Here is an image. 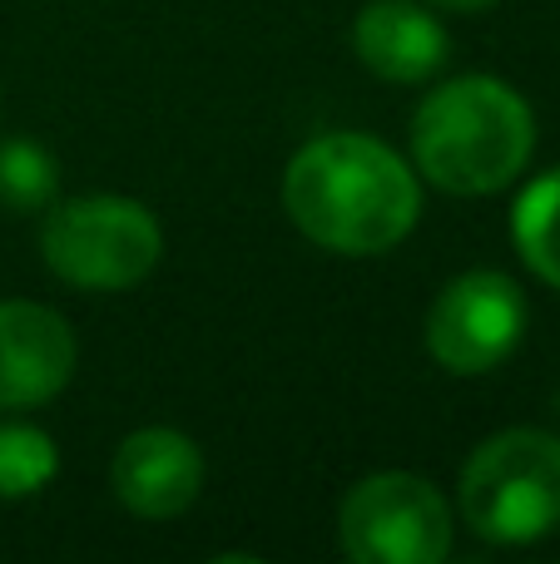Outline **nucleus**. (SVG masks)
<instances>
[{
	"label": "nucleus",
	"mask_w": 560,
	"mask_h": 564,
	"mask_svg": "<svg viewBox=\"0 0 560 564\" xmlns=\"http://www.w3.org/2000/svg\"><path fill=\"white\" fill-rule=\"evenodd\" d=\"M283 208L308 243L337 258H383L422 218V178L387 139L333 129L288 159Z\"/></svg>",
	"instance_id": "obj_1"
},
{
	"label": "nucleus",
	"mask_w": 560,
	"mask_h": 564,
	"mask_svg": "<svg viewBox=\"0 0 560 564\" xmlns=\"http://www.w3.org/2000/svg\"><path fill=\"white\" fill-rule=\"evenodd\" d=\"M536 149V115L506 79L462 75L417 105L412 169L452 198L502 194Z\"/></svg>",
	"instance_id": "obj_2"
},
{
	"label": "nucleus",
	"mask_w": 560,
	"mask_h": 564,
	"mask_svg": "<svg viewBox=\"0 0 560 564\" xmlns=\"http://www.w3.org/2000/svg\"><path fill=\"white\" fill-rule=\"evenodd\" d=\"M456 506L472 535L492 545H536L560 525V436L511 426L466 456Z\"/></svg>",
	"instance_id": "obj_3"
},
{
	"label": "nucleus",
	"mask_w": 560,
	"mask_h": 564,
	"mask_svg": "<svg viewBox=\"0 0 560 564\" xmlns=\"http://www.w3.org/2000/svg\"><path fill=\"white\" fill-rule=\"evenodd\" d=\"M40 258L79 292H125L159 268L164 228L139 198L125 194L55 198L40 224Z\"/></svg>",
	"instance_id": "obj_4"
},
{
	"label": "nucleus",
	"mask_w": 560,
	"mask_h": 564,
	"mask_svg": "<svg viewBox=\"0 0 560 564\" xmlns=\"http://www.w3.org/2000/svg\"><path fill=\"white\" fill-rule=\"evenodd\" d=\"M452 506L427 476L377 470L337 510V540L353 564H442L452 555Z\"/></svg>",
	"instance_id": "obj_5"
},
{
	"label": "nucleus",
	"mask_w": 560,
	"mask_h": 564,
	"mask_svg": "<svg viewBox=\"0 0 560 564\" xmlns=\"http://www.w3.org/2000/svg\"><path fill=\"white\" fill-rule=\"evenodd\" d=\"M422 337L427 357L452 377L496 371L526 337V292L511 273L472 268L432 297Z\"/></svg>",
	"instance_id": "obj_6"
},
{
	"label": "nucleus",
	"mask_w": 560,
	"mask_h": 564,
	"mask_svg": "<svg viewBox=\"0 0 560 564\" xmlns=\"http://www.w3.org/2000/svg\"><path fill=\"white\" fill-rule=\"evenodd\" d=\"M79 341L55 307L0 297V416L35 411L69 387Z\"/></svg>",
	"instance_id": "obj_7"
},
{
	"label": "nucleus",
	"mask_w": 560,
	"mask_h": 564,
	"mask_svg": "<svg viewBox=\"0 0 560 564\" xmlns=\"http://www.w3.org/2000/svg\"><path fill=\"white\" fill-rule=\"evenodd\" d=\"M109 490L139 520H174L204 490V451L174 426H144L119 441Z\"/></svg>",
	"instance_id": "obj_8"
},
{
	"label": "nucleus",
	"mask_w": 560,
	"mask_h": 564,
	"mask_svg": "<svg viewBox=\"0 0 560 564\" xmlns=\"http://www.w3.org/2000/svg\"><path fill=\"white\" fill-rule=\"evenodd\" d=\"M353 50L387 85H427L452 55L442 20L417 0H373L353 20Z\"/></svg>",
	"instance_id": "obj_9"
},
{
	"label": "nucleus",
	"mask_w": 560,
	"mask_h": 564,
	"mask_svg": "<svg viewBox=\"0 0 560 564\" xmlns=\"http://www.w3.org/2000/svg\"><path fill=\"white\" fill-rule=\"evenodd\" d=\"M511 238L526 268L560 292V169L521 188L511 208Z\"/></svg>",
	"instance_id": "obj_10"
},
{
	"label": "nucleus",
	"mask_w": 560,
	"mask_h": 564,
	"mask_svg": "<svg viewBox=\"0 0 560 564\" xmlns=\"http://www.w3.org/2000/svg\"><path fill=\"white\" fill-rule=\"evenodd\" d=\"M60 198V164L35 139L0 144V208L10 214H45Z\"/></svg>",
	"instance_id": "obj_11"
},
{
	"label": "nucleus",
	"mask_w": 560,
	"mask_h": 564,
	"mask_svg": "<svg viewBox=\"0 0 560 564\" xmlns=\"http://www.w3.org/2000/svg\"><path fill=\"white\" fill-rule=\"evenodd\" d=\"M60 470V451L50 431L30 426V421H0V496L25 500L45 490Z\"/></svg>",
	"instance_id": "obj_12"
},
{
	"label": "nucleus",
	"mask_w": 560,
	"mask_h": 564,
	"mask_svg": "<svg viewBox=\"0 0 560 564\" xmlns=\"http://www.w3.org/2000/svg\"><path fill=\"white\" fill-rule=\"evenodd\" d=\"M432 6H442V10H486V6H496V0H432Z\"/></svg>",
	"instance_id": "obj_13"
}]
</instances>
